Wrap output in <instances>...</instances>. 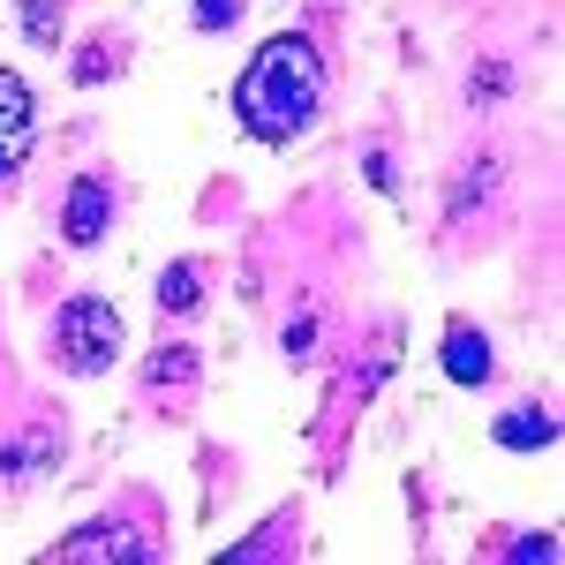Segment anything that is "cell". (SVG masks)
I'll use <instances>...</instances> for the list:
<instances>
[{
	"mask_svg": "<svg viewBox=\"0 0 565 565\" xmlns=\"http://www.w3.org/2000/svg\"><path fill=\"white\" fill-rule=\"evenodd\" d=\"M317 106H324V61H317V45L302 31L264 39L257 61L234 84V121L257 143H287V136H302L317 121Z\"/></svg>",
	"mask_w": 565,
	"mask_h": 565,
	"instance_id": "obj_1",
	"label": "cell"
},
{
	"mask_svg": "<svg viewBox=\"0 0 565 565\" xmlns=\"http://www.w3.org/2000/svg\"><path fill=\"white\" fill-rule=\"evenodd\" d=\"M53 354H61L76 377L114 370V362H121V309L106 302V295H76V302H61V317H53Z\"/></svg>",
	"mask_w": 565,
	"mask_h": 565,
	"instance_id": "obj_2",
	"label": "cell"
},
{
	"mask_svg": "<svg viewBox=\"0 0 565 565\" xmlns=\"http://www.w3.org/2000/svg\"><path fill=\"white\" fill-rule=\"evenodd\" d=\"M31 136H39V106H31V84L0 68V189L23 174V159H31Z\"/></svg>",
	"mask_w": 565,
	"mask_h": 565,
	"instance_id": "obj_3",
	"label": "cell"
},
{
	"mask_svg": "<svg viewBox=\"0 0 565 565\" xmlns=\"http://www.w3.org/2000/svg\"><path fill=\"white\" fill-rule=\"evenodd\" d=\"M106 226H114V181H106V174H84L76 189H68L61 242H76V249H98V242H106Z\"/></svg>",
	"mask_w": 565,
	"mask_h": 565,
	"instance_id": "obj_4",
	"label": "cell"
},
{
	"mask_svg": "<svg viewBox=\"0 0 565 565\" xmlns=\"http://www.w3.org/2000/svg\"><path fill=\"white\" fill-rule=\"evenodd\" d=\"M437 362H445L452 385H490V370H498V362H490V340H482L476 324H452L445 348H437Z\"/></svg>",
	"mask_w": 565,
	"mask_h": 565,
	"instance_id": "obj_5",
	"label": "cell"
},
{
	"mask_svg": "<svg viewBox=\"0 0 565 565\" xmlns=\"http://www.w3.org/2000/svg\"><path fill=\"white\" fill-rule=\"evenodd\" d=\"M61 558L68 565H84V558H151V543H136V535H121V527H76L68 543H61Z\"/></svg>",
	"mask_w": 565,
	"mask_h": 565,
	"instance_id": "obj_6",
	"label": "cell"
},
{
	"mask_svg": "<svg viewBox=\"0 0 565 565\" xmlns=\"http://www.w3.org/2000/svg\"><path fill=\"white\" fill-rule=\"evenodd\" d=\"M498 445L505 452H535V445H558V415L551 407H513V415H498Z\"/></svg>",
	"mask_w": 565,
	"mask_h": 565,
	"instance_id": "obj_7",
	"label": "cell"
},
{
	"mask_svg": "<svg viewBox=\"0 0 565 565\" xmlns=\"http://www.w3.org/2000/svg\"><path fill=\"white\" fill-rule=\"evenodd\" d=\"M159 309H167V317L204 309V264H167V271H159Z\"/></svg>",
	"mask_w": 565,
	"mask_h": 565,
	"instance_id": "obj_8",
	"label": "cell"
},
{
	"mask_svg": "<svg viewBox=\"0 0 565 565\" xmlns=\"http://www.w3.org/2000/svg\"><path fill=\"white\" fill-rule=\"evenodd\" d=\"M189 362H196L189 348H159V354H151V385H174V377L189 385Z\"/></svg>",
	"mask_w": 565,
	"mask_h": 565,
	"instance_id": "obj_9",
	"label": "cell"
},
{
	"mask_svg": "<svg viewBox=\"0 0 565 565\" xmlns=\"http://www.w3.org/2000/svg\"><path fill=\"white\" fill-rule=\"evenodd\" d=\"M23 31H31L39 45L61 39V23H53V0H23Z\"/></svg>",
	"mask_w": 565,
	"mask_h": 565,
	"instance_id": "obj_10",
	"label": "cell"
},
{
	"mask_svg": "<svg viewBox=\"0 0 565 565\" xmlns=\"http://www.w3.org/2000/svg\"><path fill=\"white\" fill-rule=\"evenodd\" d=\"M242 15V0H196V31H226Z\"/></svg>",
	"mask_w": 565,
	"mask_h": 565,
	"instance_id": "obj_11",
	"label": "cell"
},
{
	"mask_svg": "<svg viewBox=\"0 0 565 565\" xmlns=\"http://www.w3.org/2000/svg\"><path fill=\"white\" fill-rule=\"evenodd\" d=\"M106 76H114L106 45H84V53H76V84H106Z\"/></svg>",
	"mask_w": 565,
	"mask_h": 565,
	"instance_id": "obj_12",
	"label": "cell"
},
{
	"mask_svg": "<svg viewBox=\"0 0 565 565\" xmlns=\"http://www.w3.org/2000/svg\"><path fill=\"white\" fill-rule=\"evenodd\" d=\"M513 558H521V565H535V558L558 565V535H521V543H513Z\"/></svg>",
	"mask_w": 565,
	"mask_h": 565,
	"instance_id": "obj_13",
	"label": "cell"
}]
</instances>
